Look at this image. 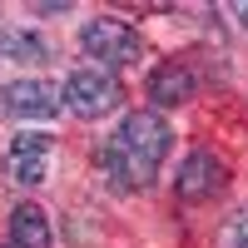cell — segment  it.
Returning <instances> with one entry per match:
<instances>
[{"label":"cell","instance_id":"1","mask_svg":"<svg viewBox=\"0 0 248 248\" xmlns=\"http://www.w3.org/2000/svg\"><path fill=\"white\" fill-rule=\"evenodd\" d=\"M114 139H119V149L134 159V169H139L144 179H154L159 164H164V154H169V144H174V129H169V119H164V114L134 109V114H124V124H119Z\"/></svg>","mask_w":248,"mask_h":248},{"label":"cell","instance_id":"2","mask_svg":"<svg viewBox=\"0 0 248 248\" xmlns=\"http://www.w3.org/2000/svg\"><path fill=\"white\" fill-rule=\"evenodd\" d=\"M124 105V85L109 70H75L60 90V109L75 119H105Z\"/></svg>","mask_w":248,"mask_h":248},{"label":"cell","instance_id":"3","mask_svg":"<svg viewBox=\"0 0 248 248\" xmlns=\"http://www.w3.org/2000/svg\"><path fill=\"white\" fill-rule=\"evenodd\" d=\"M79 50H85L90 60H99V65H109V70H124V65H134V60L144 55V40H139L134 25L99 15V20H90V25L79 30Z\"/></svg>","mask_w":248,"mask_h":248},{"label":"cell","instance_id":"4","mask_svg":"<svg viewBox=\"0 0 248 248\" xmlns=\"http://www.w3.org/2000/svg\"><path fill=\"white\" fill-rule=\"evenodd\" d=\"M50 154H55V134H40V129H25L10 139L5 149V169L20 189H40V179L50 169Z\"/></svg>","mask_w":248,"mask_h":248},{"label":"cell","instance_id":"5","mask_svg":"<svg viewBox=\"0 0 248 248\" xmlns=\"http://www.w3.org/2000/svg\"><path fill=\"white\" fill-rule=\"evenodd\" d=\"M0 114L5 119H55L60 114V94L45 79H15L0 90Z\"/></svg>","mask_w":248,"mask_h":248},{"label":"cell","instance_id":"6","mask_svg":"<svg viewBox=\"0 0 248 248\" xmlns=\"http://www.w3.org/2000/svg\"><path fill=\"white\" fill-rule=\"evenodd\" d=\"M223 184H229V174H223V164L209 154V149H194L189 159L179 164V174H174V189H179V199H189V203H199V199H214Z\"/></svg>","mask_w":248,"mask_h":248},{"label":"cell","instance_id":"7","mask_svg":"<svg viewBox=\"0 0 248 248\" xmlns=\"http://www.w3.org/2000/svg\"><path fill=\"white\" fill-rule=\"evenodd\" d=\"M194 90H199V79H194L189 65H159V70L149 75V85H144L154 114H159V109H179L184 99H194Z\"/></svg>","mask_w":248,"mask_h":248},{"label":"cell","instance_id":"8","mask_svg":"<svg viewBox=\"0 0 248 248\" xmlns=\"http://www.w3.org/2000/svg\"><path fill=\"white\" fill-rule=\"evenodd\" d=\"M50 214L40 203H15L10 214V243L15 248H50Z\"/></svg>","mask_w":248,"mask_h":248},{"label":"cell","instance_id":"9","mask_svg":"<svg viewBox=\"0 0 248 248\" xmlns=\"http://www.w3.org/2000/svg\"><path fill=\"white\" fill-rule=\"evenodd\" d=\"M50 50H45V35L40 30H0V60L10 65H40Z\"/></svg>","mask_w":248,"mask_h":248},{"label":"cell","instance_id":"10","mask_svg":"<svg viewBox=\"0 0 248 248\" xmlns=\"http://www.w3.org/2000/svg\"><path fill=\"white\" fill-rule=\"evenodd\" d=\"M218 248H248V203H243V209H233L229 218H223Z\"/></svg>","mask_w":248,"mask_h":248},{"label":"cell","instance_id":"11","mask_svg":"<svg viewBox=\"0 0 248 248\" xmlns=\"http://www.w3.org/2000/svg\"><path fill=\"white\" fill-rule=\"evenodd\" d=\"M233 15H238V25H248V0H243V5H238Z\"/></svg>","mask_w":248,"mask_h":248},{"label":"cell","instance_id":"12","mask_svg":"<svg viewBox=\"0 0 248 248\" xmlns=\"http://www.w3.org/2000/svg\"><path fill=\"white\" fill-rule=\"evenodd\" d=\"M0 248H15V243H0Z\"/></svg>","mask_w":248,"mask_h":248}]
</instances>
